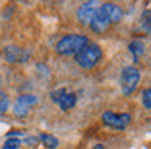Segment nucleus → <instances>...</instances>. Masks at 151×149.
Segmentation results:
<instances>
[{"mask_svg":"<svg viewBox=\"0 0 151 149\" xmlns=\"http://www.w3.org/2000/svg\"><path fill=\"white\" fill-rule=\"evenodd\" d=\"M89 44V39L83 34H67L55 44V50L60 55H76L85 45Z\"/></svg>","mask_w":151,"mask_h":149,"instance_id":"1","label":"nucleus"},{"mask_svg":"<svg viewBox=\"0 0 151 149\" xmlns=\"http://www.w3.org/2000/svg\"><path fill=\"white\" fill-rule=\"evenodd\" d=\"M102 58V49L99 47L94 42H89L88 45L81 49L78 54L75 55V62L85 70H89V68H94L96 65L101 62Z\"/></svg>","mask_w":151,"mask_h":149,"instance_id":"2","label":"nucleus"},{"mask_svg":"<svg viewBox=\"0 0 151 149\" xmlns=\"http://www.w3.org/2000/svg\"><path fill=\"white\" fill-rule=\"evenodd\" d=\"M140 83V70L137 67H124L120 73V89L125 96H130Z\"/></svg>","mask_w":151,"mask_h":149,"instance_id":"3","label":"nucleus"},{"mask_svg":"<svg viewBox=\"0 0 151 149\" xmlns=\"http://www.w3.org/2000/svg\"><path fill=\"white\" fill-rule=\"evenodd\" d=\"M132 122V115L127 112L124 113H115L112 110H107V112L102 113V123L109 128L114 130H125Z\"/></svg>","mask_w":151,"mask_h":149,"instance_id":"4","label":"nucleus"},{"mask_svg":"<svg viewBox=\"0 0 151 149\" xmlns=\"http://www.w3.org/2000/svg\"><path fill=\"white\" fill-rule=\"evenodd\" d=\"M37 102H39V99H37L36 96H33V94H23V96H20L15 100L13 113L17 117H20V118H23V117H26L28 113H29L31 107L36 105Z\"/></svg>","mask_w":151,"mask_h":149,"instance_id":"5","label":"nucleus"},{"mask_svg":"<svg viewBox=\"0 0 151 149\" xmlns=\"http://www.w3.org/2000/svg\"><path fill=\"white\" fill-rule=\"evenodd\" d=\"M50 97H52L54 102L59 104V107L62 110H70V109H73L75 104H76V94L68 92L65 87H60V89L54 91V92L50 94Z\"/></svg>","mask_w":151,"mask_h":149,"instance_id":"6","label":"nucleus"},{"mask_svg":"<svg viewBox=\"0 0 151 149\" xmlns=\"http://www.w3.org/2000/svg\"><path fill=\"white\" fill-rule=\"evenodd\" d=\"M4 57L10 63H24V62L29 60L31 54L24 49L18 47V45H7L4 49Z\"/></svg>","mask_w":151,"mask_h":149,"instance_id":"7","label":"nucleus"},{"mask_svg":"<svg viewBox=\"0 0 151 149\" xmlns=\"http://www.w3.org/2000/svg\"><path fill=\"white\" fill-rule=\"evenodd\" d=\"M109 26H111V21L107 19L106 13L102 11L101 5H99V8L96 10L94 15H93V19H91V23H89V28H91L94 32H98V34H102V32L107 31Z\"/></svg>","mask_w":151,"mask_h":149,"instance_id":"8","label":"nucleus"},{"mask_svg":"<svg viewBox=\"0 0 151 149\" xmlns=\"http://www.w3.org/2000/svg\"><path fill=\"white\" fill-rule=\"evenodd\" d=\"M98 8H99V3L98 2H85L78 8V11H76L78 21L81 23V24L89 26V23H91V19H93V15H94V11Z\"/></svg>","mask_w":151,"mask_h":149,"instance_id":"9","label":"nucleus"},{"mask_svg":"<svg viewBox=\"0 0 151 149\" xmlns=\"http://www.w3.org/2000/svg\"><path fill=\"white\" fill-rule=\"evenodd\" d=\"M101 8H102V11L106 13L107 19L111 21V24H114V23H119V21L122 19V16H124V11H122V8H120L119 5H115V3H112V2L102 3Z\"/></svg>","mask_w":151,"mask_h":149,"instance_id":"10","label":"nucleus"},{"mask_svg":"<svg viewBox=\"0 0 151 149\" xmlns=\"http://www.w3.org/2000/svg\"><path fill=\"white\" fill-rule=\"evenodd\" d=\"M36 138H37V143H41L46 149H55L59 146V139L52 135H47V133H41Z\"/></svg>","mask_w":151,"mask_h":149,"instance_id":"11","label":"nucleus"},{"mask_svg":"<svg viewBox=\"0 0 151 149\" xmlns=\"http://www.w3.org/2000/svg\"><path fill=\"white\" fill-rule=\"evenodd\" d=\"M128 50L132 52V55H133L135 62H137L138 58L143 55V52H145V44H143L141 41H138V39H135V41L130 42V45H128Z\"/></svg>","mask_w":151,"mask_h":149,"instance_id":"12","label":"nucleus"},{"mask_svg":"<svg viewBox=\"0 0 151 149\" xmlns=\"http://www.w3.org/2000/svg\"><path fill=\"white\" fill-rule=\"evenodd\" d=\"M141 28L146 32H151V8H148L141 15Z\"/></svg>","mask_w":151,"mask_h":149,"instance_id":"13","label":"nucleus"},{"mask_svg":"<svg viewBox=\"0 0 151 149\" xmlns=\"http://www.w3.org/2000/svg\"><path fill=\"white\" fill-rule=\"evenodd\" d=\"M8 107H10V99H8V96L4 91H0V115L7 112Z\"/></svg>","mask_w":151,"mask_h":149,"instance_id":"14","label":"nucleus"},{"mask_svg":"<svg viewBox=\"0 0 151 149\" xmlns=\"http://www.w3.org/2000/svg\"><path fill=\"white\" fill-rule=\"evenodd\" d=\"M20 146H21V139H18V138H8L7 141L4 143L2 149H18Z\"/></svg>","mask_w":151,"mask_h":149,"instance_id":"15","label":"nucleus"},{"mask_svg":"<svg viewBox=\"0 0 151 149\" xmlns=\"http://www.w3.org/2000/svg\"><path fill=\"white\" fill-rule=\"evenodd\" d=\"M141 104L145 105V109H151V87L141 92Z\"/></svg>","mask_w":151,"mask_h":149,"instance_id":"16","label":"nucleus"},{"mask_svg":"<svg viewBox=\"0 0 151 149\" xmlns=\"http://www.w3.org/2000/svg\"><path fill=\"white\" fill-rule=\"evenodd\" d=\"M94 149H104V146H102V144H96Z\"/></svg>","mask_w":151,"mask_h":149,"instance_id":"17","label":"nucleus"}]
</instances>
